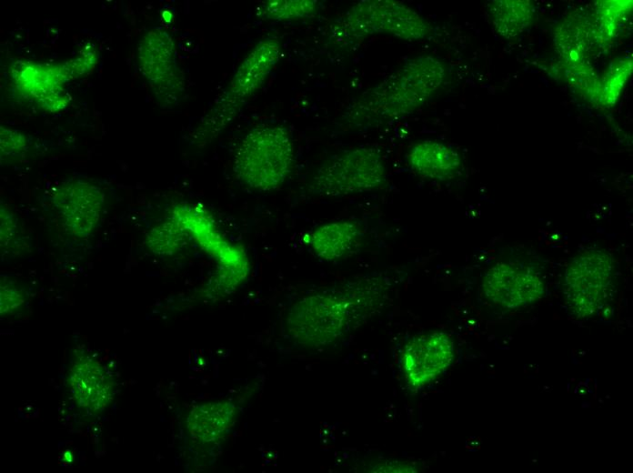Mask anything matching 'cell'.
<instances>
[{
    "label": "cell",
    "instance_id": "1",
    "mask_svg": "<svg viewBox=\"0 0 633 473\" xmlns=\"http://www.w3.org/2000/svg\"><path fill=\"white\" fill-rule=\"evenodd\" d=\"M387 277H364L339 290L304 299L293 310L291 325L304 335L337 336L369 317L385 302Z\"/></svg>",
    "mask_w": 633,
    "mask_h": 473
},
{
    "label": "cell",
    "instance_id": "2",
    "mask_svg": "<svg viewBox=\"0 0 633 473\" xmlns=\"http://www.w3.org/2000/svg\"><path fill=\"white\" fill-rule=\"evenodd\" d=\"M445 77V67L437 58L421 55L409 59L366 91L350 116L358 121H380L412 113L438 90Z\"/></svg>",
    "mask_w": 633,
    "mask_h": 473
},
{
    "label": "cell",
    "instance_id": "3",
    "mask_svg": "<svg viewBox=\"0 0 633 473\" xmlns=\"http://www.w3.org/2000/svg\"><path fill=\"white\" fill-rule=\"evenodd\" d=\"M294 161L289 132L282 126H261L249 131L233 159L236 176L256 191H271L287 177Z\"/></svg>",
    "mask_w": 633,
    "mask_h": 473
},
{
    "label": "cell",
    "instance_id": "4",
    "mask_svg": "<svg viewBox=\"0 0 633 473\" xmlns=\"http://www.w3.org/2000/svg\"><path fill=\"white\" fill-rule=\"evenodd\" d=\"M618 265L613 256L598 247H587L568 262L564 275L563 295L572 316L592 318L612 302L618 282Z\"/></svg>",
    "mask_w": 633,
    "mask_h": 473
},
{
    "label": "cell",
    "instance_id": "5",
    "mask_svg": "<svg viewBox=\"0 0 633 473\" xmlns=\"http://www.w3.org/2000/svg\"><path fill=\"white\" fill-rule=\"evenodd\" d=\"M429 32L427 22L405 4L392 0H362L337 21L333 34L338 40L356 41L375 35L417 40Z\"/></svg>",
    "mask_w": 633,
    "mask_h": 473
},
{
    "label": "cell",
    "instance_id": "6",
    "mask_svg": "<svg viewBox=\"0 0 633 473\" xmlns=\"http://www.w3.org/2000/svg\"><path fill=\"white\" fill-rule=\"evenodd\" d=\"M279 54V41L273 36L260 41L244 58L203 122L202 127L209 136H217L236 119L263 85L278 61Z\"/></svg>",
    "mask_w": 633,
    "mask_h": 473
},
{
    "label": "cell",
    "instance_id": "7",
    "mask_svg": "<svg viewBox=\"0 0 633 473\" xmlns=\"http://www.w3.org/2000/svg\"><path fill=\"white\" fill-rule=\"evenodd\" d=\"M385 179L380 152L372 146H359L327 159L314 174L309 190L322 196H347L377 189Z\"/></svg>",
    "mask_w": 633,
    "mask_h": 473
},
{
    "label": "cell",
    "instance_id": "8",
    "mask_svg": "<svg viewBox=\"0 0 633 473\" xmlns=\"http://www.w3.org/2000/svg\"><path fill=\"white\" fill-rule=\"evenodd\" d=\"M545 288V279L539 270L514 261H501L490 267L480 285L487 301L507 309L533 304L543 296Z\"/></svg>",
    "mask_w": 633,
    "mask_h": 473
},
{
    "label": "cell",
    "instance_id": "9",
    "mask_svg": "<svg viewBox=\"0 0 633 473\" xmlns=\"http://www.w3.org/2000/svg\"><path fill=\"white\" fill-rule=\"evenodd\" d=\"M455 347L452 337L442 331L412 336L401 352V370L411 390H418L443 374L452 364Z\"/></svg>",
    "mask_w": 633,
    "mask_h": 473
},
{
    "label": "cell",
    "instance_id": "10",
    "mask_svg": "<svg viewBox=\"0 0 633 473\" xmlns=\"http://www.w3.org/2000/svg\"><path fill=\"white\" fill-rule=\"evenodd\" d=\"M75 402L92 415L105 411L115 394V383L104 366L90 356L76 354L68 373Z\"/></svg>",
    "mask_w": 633,
    "mask_h": 473
},
{
    "label": "cell",
    "instance_id": "11",
    "mask_svg": "<svg viewBox=\"0 0 633 473\" xmlns=\"http://www.w3.org/2000/svg\"><path fill=\"white\" fill-rule=\"evenodd\" d=\"M407 162L417 176L441 181L453 178L461 167L456 149L432 140L414 144L407 154Z\"/></svg>",
    "mask_w": 633,
    "mask_h": 473
},
{
    "label": "cell",
    "instance_id": "12",
    "mask_svg": "<svg viewBox=\"0 0 633 473\" xmlns=\"http://www.w3.org/2000/svg\"><path fill=\"white\" fill-rule=\"evenodd\" d=\"M363 237V230L356 222L341 220L325 224L312 231L307 243L318 257L331 261L356 253Z\"/></svg>",
    "mask_w": 633,
    "mask_h": 473
},
{
    "label": "cell",
    "instance_id": "13",
    "mask_svg": "<svg viewBox=\"0 0 633 473\" xmlns=\"http://www.w3.org/2000/svg\"><path fill=\"white\" fill-rule=\"evenodd\" d=\"M487 13L496 32L511 39L531 26L535 6L528 0H494L487 4Z\"/></svg>",
    "mask_w": 633,
    "mask_h": 473
},
{
    "label": "cell",
    "instance_id": "14",
    "mask_svg": "<svg viewBox=\"0 0 633 473\" xmlns=\"http://www.w3.org/2000/svg\"><path fill=\"white\" fill-rule=\"evenodd\" d=\"M317 5L314 0H269L259 5L257 15L267 20H293L311 15Z\"/></svg>",
    "mask_w": 633,
    "mask_h": 473
},
{
    "label": "cell",
    "instance_id": "15",
    "mask_svg": "<svg viewBox=\"0 0 633 473\" xmlns=\"http://www.w3.org/2000/svg\"><path fill=\"white\" fill-rule=\"evenodd\" d=\"M23 303L20 295L14 289H1V312L11 310Z\"/></svg>",
    "mask_w": 633,
    "mask_h": 473
}]
</instances>
